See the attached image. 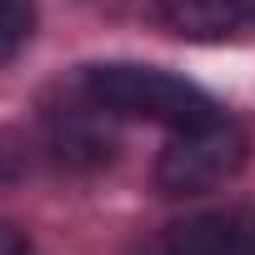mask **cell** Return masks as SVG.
Returning a JSON list of instances; mask_svg holds the SVG:
<instances>
[{
  "mask_svg": "<svg viewBox=\"0 0 255 255\" xmlns=\"http://www.w3.org/2000/svg\"><path fill=\"white\" fill-rule=\"evenodd\" d=\"M85 95L90 105L100 110H115V115H135V120H155V125H170V130H180V125H195L205 115H215V100L170 75V70H155V65H90L85 70Z\"/></svg>",
  "mask_w": 255,
  "mask_h": 255,
  "instance_id": "cell-1",
  "label": "cell"
},
{
  "mask_svg": "<svg viewBox=\"0 0 255 255\" xmlns=\"http://www.w3.org/2000/svg\"><path fill=\"white\" fill-rule=\"evenodd\" d=\"M245 155H250L245 130L215 110L170 135V145L160 150V165H155V185L165 195H205V190L225 185L245 165Z\"/></svg>",
  "mask_w": 255,
  "mask_h": 255,
  "instance_id": "cell-2",
  "label": "cell"
},
{
  "mask_svg": "<svg viewBox=\"0 0 255 255\" xmlns=\"http://www.w3.org/2000/svg\"><path fill=\"white\" fill-rule=\"evenodd\" d=\"M160 255H255V215L240 205L190 215L170 225Z\"/></svg>",
  "mask_w": 255,
  "mask_h": 255,
  "instance_id": "cell-3",
  "label": "cell"
},
{
  "mask_svg": "<svg viewBox=\"0 0 255 255\" xmlns=\"http://www.w3.org/2000/svg\"><path fill=\"white\" fill-rule=\"evenodd\" d=\"M160 20L185 40H225L255 25V0H160Z\"/></svg>",
  "mask_w": 255,
  "mask_h": 255,
  "instance_id": "cell-4",
  "label": "cell"
},
{
  "mask_svg": "<svg viewBox=\"0 0 255 255\" xmlns=\"http://www.w3.org/2000/svg\"><path fill=\"white\" fill-rule=\"evenodd\" d=\"M35 30V10H30V0H0V65L15 60L25 50Z\"/></svg>",
  "mask_w": 255,
  "mask_h": 255,
  "instance_id": "cell-5",
  "label": "cell"
},
{
  "mask_svg": "<svg viewBox=\"0 0 255 255\" xmlns=\"http://www.w3.org/2000/svg\"><path fill=\"white\" fill-rule=\"evenodd\" d=\"M0 255H35V250H30V240H25L10 220H0Z\"/></svg>",
  "mask_w": 255,
  "mask_h": 255,
  "instance_id": "cell-6",
  "label": "cell"
}]
</instances>
